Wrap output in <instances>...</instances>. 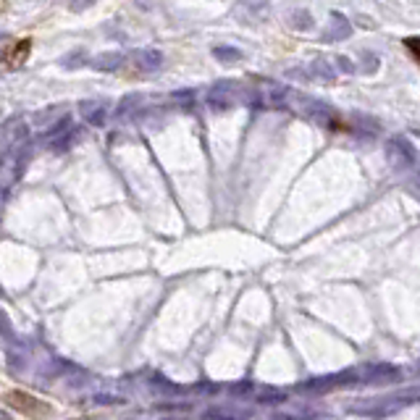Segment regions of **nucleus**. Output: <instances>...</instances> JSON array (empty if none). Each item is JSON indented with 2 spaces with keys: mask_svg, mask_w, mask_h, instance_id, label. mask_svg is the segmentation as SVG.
<instances>
[{
  "mask_svg": "<svg viewBox=\"0 0 420 420\" xmlns=\"http://www.w3.org/2000/svg\"><path fill=\"white\" fill-rule=\"evenodd\" d=\"M6 402L13 405L16 410H22L24 415H42V412H48L45 405H40L37 399H32L29 394H22V392H8V394H6Z\"/></svg>",
  "mask_w": 420,
  "mask_h": 420,
  "instance_id": "1",
  "label": "nucleus"
},
{
  "mask_svg": "<svg viewBox=\"0 0 420 420\" xmlns=\"http://www.w3.org/2000/svg\"><path fill=\"white\" fill-rule=\"evenodd\" d=\"M412 158H415V153H412V147L405 140H392L389 142V160H392V166L408 168L412 163Z\"/></svg>",
  "mask_w": 420,
  "mask_h": 420,
  "instance_id": "2",
  "label": "nucleus"
},
{
  "mask_svg": "<svg viewBox=\"0 0 420 420\" xmlns=\"http://www.w3.org/2000/svg\"><path fill=\"white\" fill-rule=\"evenodd\" d=\"M29 50H32V40H19V42H13V45H6V53H3V60H6V66H22L29 56Z\"/></svg>",
  "mask_w": 420,
  "mask_h": 420,
  "instance_id": "3",
  "label": "nucleus"
},
{
  "mask_svg": "<svg viewBox=\"0 0 420 420\" xmlns=\"http://www.w3.org/2000/svg\"><path fill=\"white\" fill-rule=\"evenodd\" d=\"M408 48L412 50V56L420 60V37H410L408 40Z\"/></svg>",
  "mask_w": 420,
  "mask_h": 420,
  "instance_id": "4",
  "label": "nucleus"
},
{
  "mask_svg": "<svg viewBox=\"0 0 420 420\" xmlns=\"http://www.w3.org/2000/svg\"><path fill=\"white\" fill-rule=\"evenodd\" d=\"M216 53L221 56V58H237V56H240L237 50H231V53H228V50H216Z\"/></svg>",
  "mask_w": 420,
  "mask_h": 420,
  "instance_id": "5",
  "label": "nucleus"
}]
</instances>
